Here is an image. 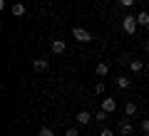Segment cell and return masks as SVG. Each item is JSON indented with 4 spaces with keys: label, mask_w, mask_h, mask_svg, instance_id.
<instances>
[{
    "label": "cell",
    "mask_w": 149,
    "mask_h": 136,
    "mask_svg": "<svg viewBox=\"0 0 149 136\" xmlns=\"http://www.w3.org/2000/svg\"><path fill=\"white\" fill-rule=\"evenodd\" d=\"M92 119H95V116H92L87 109H82V111H77V114H74V124H77V126H87Z\"/></svg>",
    "instance_id": "cell-3"
},
{
    "label": "cell",
    "mask_w": 149,
    "mask_h": 136,
    "mask_svg": "<svg viewBox=\"0 0 149 136\" xmlns=\"http://www.w3.org/2000/svg\"><path fill=\"white\" fill-rule=\"evenodd\" d=\"M95 74H97V77H107V74H109V64H107V62H100V64L95 67Z\"/></svg>",
    "instance_id": "cell-8"
},
{
    "label": "cell",
    "mask_w": 149,
    "mask_h": 136,
    "mask_svg": "<svg viewBox=\"0 0 149 136\" xmlns=\"http://www.w3.org/2000/svg\"><path fill=\"white\" fill-rule=\"evenodd\" d=\"M142 131H144V134H149V119H142Z\"/></svg>",
    "instance_id": "cell-20"
},
{
    "label": "cell",
    "mask_w": 149,
    "mask_h": 136,
    "mask_svg": "<svg viewBox=\"0 0 149 136\" xmlns=\"http://www.w3.org/2000/svg\"><path fill=\"white\" fill-rule=\"evenodd\" d=\"M65 136H80L77 126H67V129H65Z\"/></svg>",
    "instance_id": "cell-15"
},
{
    "label": "cell",
    "mask_w": 149,
    "mask_h": 136,
    "mask_svg": "<svg viewBox=\"0 0 149 136\" xmlns=\"http://www.w3.org/2000/svg\"><path fill=\"white\" fill-rule=\"evenodd\" d=\"M107 119V111L104 109H102V111H97V114H95V121H104Z\"/></svg>",
    "instance_id": "cell-17"
},
{
    "label": "cell",
    "mask_w": 149,
    "mask_h": 136,
    "mask_svg": "<svg viewBox=\"0 0 149 136\" xmlns=\"http://www.w3.org/2000/svg\"><path fill=\"white\" fill-rule=\"evenodd\" d=\"M137 3H139V0H137Z\"/></svg>",
    "instance_id": "cell-23"
},
{
    "label": "cell",
    "mask_w": 149,
    "mask_h": 136,
    "mask_svg": "<svg viewBox=\"0 0 149 136\" xmlns=\"http://www.w3.org/2000/svg\"><path fill=\"white\" fill-rule=\"evenodd\" d=\"M124 114L134 116V114H137V104H134V101H127V104H124Z\"/></svg>",
    "instance_id": "cell-13"
},
{
    "label": "cell",
    "mask_w": 149,
    "mask_h": 136,
    "mask_svg": "<svg viewBox=\"0 0 149 136\" xmlns=\"http://www.w3.org/2000/svg\"><path fill=\"white\" fill-rule=\"evenodd\" d=\"M127 67H129V69H132V72H134V74H137V72H142V69H144V62H142V59H132V62H129V64H127Z\"/></svg>",
    "instance_id": "cell-12"
},
{
    "label": "cell",
    "mask_w": 149,
    "mask_h": 136,
    "mask_svg": "<svg viewBox=\"0 0 149 136\" xmlns=\"http://www.w3.org/2000/svg\"><path fill=\"white\" fill-rule=\"evenodd\" d=\"M137 27H139V22H137V17H134V15H124L122 17V30L127 32V35H134Z\"/></svg>",
    "instance_id": "cell-2"
},
{
    "label": "cell",
    "mask_w": 149,
    "mask_h": 136,
    "mask_svg": "<svg viewBox=\"0 0 149 136\" xmlns=\"http://www.w3.org/2000/svg\"><path fill=\"white\" fill-rule=\"evenodd\" d=\"M137 22H139V27H144V30H147V27H149V12L142 10V12L137 15Z\"/></svg>",
    "instance_id": "cell-10"
},
{
    "label": "cell",
    "mask_w": 149,
    "mask_h": 136,
    "mask_svg": "<svg viewBox=\"0 0 149 136\" xmlns=\"http://www.w3.org/2000/svg\"><path fill=\"white\" fill-rule=\"evenodd\" d=\"M95 94H104V82H97L95 84Z\"/></svg>",
    "instance_id": "cell-16"
},
{
    "label": "cell",
    "mask_w": 149,
    "mask_h": 136,
    "mask_svg": "<svg viewBox=\"0 0 149 136\" xmlns=\"http://www.w3.org/2000/svg\"><path fill=\"white\" fill-rule=\"evenodd\" d=\"M100 136H114V131H112V129H102Z\"/></svg>",
    "instance_id": "cell-21"
},
{
    "label": "cell",
    "mask_w": 149,
    "mask_h": 136,
    "mask_svg": "<svg viewBox=\"0 0 149 136\" xmlns=\"http://www.w3.org/2000/svg\"><path fill=\"white\" fill-rule=\"evenodd\" d=\"M50 50H52L55 55H65V52H67V42H65V40H60V37H55V40H52V45H50Z\"/></svg>",
    "instance_id": "cell-4"
},
{
    "label": "cell",
    "mask_w": 149,
    "mask_h": 136,
    "mask_svg": "<svg viewBox=\"0 0 149 136\" xmlns=\"http://www.w3.org/2000/svg\"><path fill=\"white\" fill-rule=\"evenodd\" d=\"M134 3H137V0H119V5H122V8H132Z\"/></svg>",
    "instance_id": "cell-18"
},
{
    "label": "cell",
    "mask_w": 149,
    "mask_h": 136,
    "mask_svg": "<svg viewBox=\"0 0 149 136\" xmlns=\"http://www.w3.org/2000/svg\"><path fill=\"white\" fill-rule=\"evenodd\" d=\"M37 136H55V131L50 129V126H42V129L37 131Z\"/></svg>",
    "instance_id": "cell-14"
},
{
    "label": "cell",
    "mask_w": 149,
    "mask_h": 136,
    "mask_svg": "<svg viewBox=\"0 0 149 136\" xmlns=\"http://www.w3.org/2000/svg\"><path fill=\"white\" fill-rule=\"evenodd\" d=\"M129 84H132V79H129L127 74H119L117 77V87L119 89H129Z\"/></svg>",
    "instance_id": "cell-11"
},
{
    "label": "cell",
    "mask_w": 149,
    "mask_h": 136,
    "mask_svg": "<svg viewBox=\"0 0 149 136\" xmlns=\"http://www.w3.org/2000/svg\"><path fill=\"white\" fill-rule=\"evenodd\" d=\"M119 134H122V136H129V134H132V124H129V119H122V121H119Z\"/></svg>",
    "instance_id": "cell-9"
},
{
    "label": "cell",
    "mask_w": 149,
    "mask_h": 136,
    "mask_svg": "<svg viewBox=\"0 0 149 136\" xmlns=\"http://www.w3.org/2000/svg\"><path fill=\"white\" fill-rule=\"evenodd\" d=\"M72 37L77 42H82V45H87V42H92L95 37H92L90 30H85V27H72Z\"/></svg>",
    "instance_id": "cell-1"
},
{
    "label": "cell",
    "mask_w": 149,
    "mask_h": 136,
    "mask_svg": "<svg viewBox=\"0 0 149 136\" xmlns=\"http://www.w3.org/2000/svg\"><path fill=\"white\" fill-rule=\"evenodd\" d=\"M144 52H147V55H149V42H144Z\"/></svg>",
    "instance_id": "cell-22"
},
{
    "label": "cell",
    "mask_w": 149,
    "mask_h": 136,
    "mask_svg": "<svg viewBox=\"0 0 149 136\" xmlns=\"http://www.w3.org/2000/svg\"><path fill=\"white\" fill-rule=\"evenodd\" d=\"M102 109H104L107 114H114V111H117V99H104L102 101Z\"/></svg>",
    "instance_id": "cell-5"
},
{
    "label": "cell",
    "mask_w": 149,
    "mask_h": 136,
    "mask_svg": "<svg viewBox=\"0 0 149 136\" xmlns=\"http://www.w3.org/2000/svg\"><path fill=\"white\" fill-rule=\"evenodd\" d=\"M10 12H13L15 17H22V15H25V5H22V3H13V5H10Z\"/></svg>",
    "instance_id": "cell-7"
},
{
    "label": "cell",
    "mask_w": 149,
    "mask_h": 136,
    "mask_svg": "<svg viewBox=\"0 0 149 136\" xmlns=\"http://www.w3.org/2000/svg\"><path fill=\"white\" fill-rule=\"evenodd\" d=\"M32 67H35V72H47V59H42V57H37L35 62H32Z\"/></svg>",
    "instance_id": "cell-6"
},
{
    "label": "cell",
    "mask_w": 149,
    "mask_h": 136,
    "mask_svg": "<svg viewBox=\"0 0 149 136\" xmlns=\"http://www.w3.org/2000/svg\"><path fill=\"white\" fill-rule=\"evenodd\" d=\"M117 62H119V64H129V62H132V59H129L127 55H119V59H117Z\"/></svg>",
    "instance_id": "cell-19"
}]
</instances>
